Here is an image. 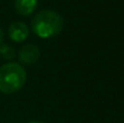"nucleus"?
I'll list each match as a JSON object with an SVG mask.
<instances>
[{
	"label": "nucleus",
	"mask_w": 124,
	"mask_h": 123,
	"mask_svg": "<svg viewBox=\"0 0 124 123\" xmlns=\"http://www.w3.org/2000/svg\"><path fill=\"white\" fill-rule=\"evenodd\" d=\"M27 82L25 69L18 63H6L0 68V92L12 94L18 92Z\"/></svg>",
	"instance_id": "nucleus-2"
},
{
	"label": "nucleus",
	"mask_w": 124,
	"mask_h": 123,
	"mask_svg": "<svg viewBox=\"0 0 124 123\" xmlns=\"http://www.w3.org/2000/svg\"><path fill=\"white\" fill-rule=\"evenodd\" d=\"M28 123H43L42 121H39V120H34V121H30V122Z\"/></svg>",
	"instance_id": "nucleus-8"
},
{
	"label": "nucleus",
	"mask_w": 124,
	"mask_h": 123,
	"mask_svg": "<svg viewBox=\"0 0 124 123\" xmlns=\"http://www.w3.org/2000/svg\"><path fill=\"white\" fill-rule=\"evenodd\" d=\"M0 56L5 60H12L16 56V51H15L13 46H11L8 43H1L0 45Z\"/></svg>",
	"instance_id": "nucleus-6"
},
{
	"label": "nucleus",
	"mask_w": 124,
	"mask_h": 123,
	"mask_svg": "<svg viewBox=\"0 0 124 123\" xmlns=\"http://www.w3.org/2000/svg\"><path fill=\"white\" fill-rule=\"evenodd\" d=\"M64 19L52 10H43L35 15L31 19V29L41 39H51L62 33Z\"/></svg>",
	"instance_id": "nucleus-1"
},
{
	"label": "nucleus",
	"mask_w": 124,
	"mask_h": 123,
	"mask_svg": "<svg viewBox=\"0 0 124 123\" xmlns=\"http://www.w3.org/2000/svg\"><path fill=\"white\" fill-rule=\"evenodd\" d=\"M38 6V0H15V10L21 16L31 15Z\"/></svg>",
	"instance_id": "nucleus-5"
},
{
	"label": "nucleus",
	"mask_w": 124,
	"mask_h": 123,
	"mask_svg": "<svg viewBox=\"0 0 124 123\" xmlns=\"http://www.w3.org/2000/svg\"><path fill=\"white\" fill-rule=\"evenodd\" d=\"M8 38L15 42H23L29 36V28L23 22H13L8 28Z\"/></svg>",
	"instance_id": "nucleus-4"
},
{
	"label": "nucleus",
	"mask_w": 124,
	"mask_h": 123,
	"mask_svg": "<svg viewBox=\"0 0 124 123\" xmlns=\"http://www.w3.org/2000/svg\"><path fill=\"white\" fill-rule=\"evenodd\" d=\"M18 58H19V62L22 64H24V65H33L40 58V49L34 43H27V45H24L19 49Z\"/></svg>",
	"instance_id": "nucleus-3"
},
{
	"label": "nucleus",
	"mask_w": 124,
	"mask_h": 123,
	"mask_svg": "<svg viewBox=\"0 0 124 123\" xmlns=\"http://www.w3.org/2000/svg\"><path fill=\"white\" fill-rule=\"evenodd\" d=\"M2 40H4V32H2V29L0 27V45L2 43Z\"/></svg>",
	"instance_id": "nucleus-7"
}]
</instances>
